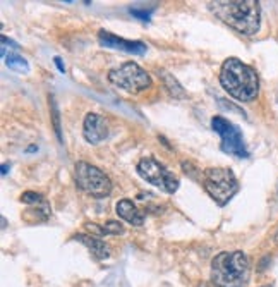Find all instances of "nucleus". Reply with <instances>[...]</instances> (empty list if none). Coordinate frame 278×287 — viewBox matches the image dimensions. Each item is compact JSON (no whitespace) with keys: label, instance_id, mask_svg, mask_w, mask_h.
<instances>
[{"label":"nucleus","instance_id":"1","mask_svg":"<svg viewBox=\"0 0 278 287\" xmlns=\"http://www.w3.org/2000/svg\"><path fill=\"white\" fill-rule=\"evenodd\" d=\"M208 9L222 23L229 24L232 30L246 36H252L260 31L261 11L254 0H218L210 2Z\"/></svg>","mask_w":278,"mask_h":287},{"label":"nucleus","instance_id":"2","mask_svg":"<svg viewBox=\"0 0 278 287\" xmlns=\"http://www.w3.org/2000/svg\"><path fill=\"white\" fill-rule=\"evenodd\" d=\"M220 84L232 98L239 102H252L260 93L258 72L235 57H230L222 64Z\"/></svg>","mask_w":278,"mask_h":287},{"label":"nucleus","instance_id":"3","mask_svg":"<svg viewBox=\"0 0 278 287\" xmlns=\"http://www.w3.org/2000/svg\"><path fill=\"white\" fill-rule=\"evenodd\" d=\"M249 272V258L242 251H223L211 261V280L218 287H244Z\"/></svg>","mask_w":278,"mask_h":287},{"label":"nucleus","instance_id":"4","mask_svg":"<svg viewBox=\"0 0 278 287\" xmlns=\"http://www.w3.org/2000/svg\"><path fill=\"white\" fill-rule=\"evenodd\" d=\"M203 188L216 205L225 207L233 194L239 191V182L230 169L225 167H211L206 169L201 175Z\"/></svg>","mask_w":278,"mask_h":287},{"label":"nucleus","instance_id":"5","mask_svg":"<svg viewBox=\"0 0 278 287\" xmlns=\"http://www.w3.org/2000/svg\"><path fill=\"white\" fill-rule=\"evenodd\" d=\"M74 179L79 189L94 198H105L112 193V181L98 167L88 162H77L74 167Z\"/></svg>","mask_w":278,"mask_h":287},{"label":"nucleus","instance_id":"6","mask_svg":"<svg viewBox=\"0 0 278 287\" xmlns=\"http://www.w3.org/2000/svg\"><path fill=\"white\" fill-rule=\"evenodd\" d=\"M108 81L129 93H141L151 86V78L136 62H125L108 72Z\"/></svg>","mask_w":278,"mask_h":287},{"label":"nucleus","instance_id":"7","mask_svg":"<svg viewBox=\"0 0 278 287\" xmlns=\"http://www.w3.org/2000/svg\"><path fill=\"white\" fill-rule=\"evenodd\" d=\"M138 174L163 193L173 194L179 189V179L154 157H144L138 163Z\"/></svg>","mask_w":278,"mask_h":287},{"label":"nucleus","instance_id":"8","mask_svg":"<svg viewBox=\"0 0 278 287\" xmlns=\"http://www.w3.org/2000/svg\"><path fill=\"white\" fill-rule=\"evenodd\" d=\"M211 128L222 138V151H225L229 155L239 157V159H247L249 151L246 148L244 136H242V131L235 124L227 121L225 117L216 115V117L211 119Z\"/></svg>","mask_w":278,"mask_h":287},{"label":"nucleus","instance_id":"9","mask_svg":"<svg viewBox=\"0 0 278 287\" xmlns=\"http://www.w3.org/2000/svg\"><path fill=\"white\" fill-rule=\"evenodd\" d=\"M98 42L102 47L107 48H113V50H121V52H127V53H134V55H144L148 50V47L143 42H132V40H124V38H119L115 34H112L110 31L102 30L98 33Z\"/></svg>","mask_w":278,"mask_h":287},{"label":"nucleus","instance_id":"10","mask_svg":"<svg viewBox=\"0 0 278 287\" xmlns=\"http://www.w3.org/2000/svg\"><path fill=\"white\" fill-rule=\"evenodd\" d=\"M83 134L88 143L98 144L100 141H103L108 136V124H107V121L102 115L90 112V113H86V117H84Z\"/></svg>","mask_w":278,"mask_h":287},{"label":"nucleus","instance_id":"11","mask_svg":"<svg viewBox=\"0 0 278 287\" xmlns=\"http://www.w3.org/2000/svg\"><path fill=\"white\" fill-rule=\"evenodd\" d=\"M76 241L83 242L86 248H90L91 253L94 255L96 258H102V260H105V258L110 256V248L108 244H107L105 241H102V239H98L96 236H88V234H76L74 236Z\"/></svg>","mask_w":278,"mask_h":287},{"label":"nucleus","instance_id":"12","mask_svg":"<svg viewBox=\"0 0 278 287\" xmlns=\"http://www.w3.org/2000/svg\"><path fill=\"white\" fill-rule=\"evenodd\" d=\"M117 213H119L121 219H124L125 222L132 223V225H143V222H144L143 212H139L131 200L119 201V203H117Z\"/></svg>","mask_w":278,"mask_h":287},{"label":"nucleus","instance_id":"13","mask_svg":"<svg viewBox=\"0 0 278 287\" xmlns=\"http://www.w3.org/2000/svg\"><path fill=\"white\" fill-rule=\"evenodd\" d=\"M158 76L162 78L163 84H165V88L169 90V93L172 95L173 98L182 100V98H185V96H187V95H185V91H184V88L181 86V83H179V81H177L169 71H165V69H160V71H158Z\"/></svg>","mask_w":278,"mask_h":287},{"label":"nucleus","instance_id":"14","mask_svg":"<svg viewBox=\"0 0 278 287\" xmlns=\"http://www.w3.org/2000/svg\"><path fill=\"white\" fill-rule=\"evenodd\" d=\"M5 64H7L9 69L15 72H23V74H28L30 72V65H28L26 59L17 53H5Z\"/></svg>","mask_w":278,"mask_h":287},{"label":"nucleus","instance_id":"15","mask_svg":"<svg viewBox=\"0 0 278 287\" xmlns=\"http://www.w3.org/2000/svg\"><path fill=\"white\" fill-rule=\"evenodd\" d=\"M50 100V110H52V119H53V129H55V134L59 138V141H62V131H61V113H59V107H57V102L53 98V95L48 96Z\"/></svg>","mask_w":278,"mask_h":287},{"label":"nucleus","instance_id":"16","mask_svg":"<svg viewBox=\"0 0 278 287\" xmlns=\"http://www.w3.org/2000/svg\"><path fill=\"white\" fill-rule=\"evenodd\" d=\"M103 232L105 236H119L124 234V227H122L121 222H115V220H108L107 223H103Z\"/></svg>","mask_w":278,"mask_h":287},{"label":"nucleus","instance_id":"17","mask_svg":"<svg viewBox=\"0 0 278 287\" xmlns=\"http://www.w3.org/2000/svg\"><path fill=\"white\" fill-rule=\"evenodd\" d=\"M21 201L26 205H40L45 201V198L42 196L40 193H33V191H26V193H23V196H21Z\"/></svg>","mask_w":278,"mask_h":287},{"label":"nucleus","instance_id":"18","mask_svg":"<svg viewBox=\"0 0 278 287\" xmlns=\"http://www.w3.org/2000/svg\"><path fill=\"white\" fill-rule=\"evenodd\" d=\"M182 169H184V172H185V174H187L191 179H194V181H198V179H200L201 170L196 169V167L192 165L191 162H185V160H184V162H182Z\"/></svg>","mask_w":278,"mask_h":287},{"label":"nucleus","instance_id":"19","mask_svg":"<svg viewBox=\"0 0 278 287\" xmlns=\"http://www.w3.org/2000/svg\"><path fill=\"white\" fill-rule=\"evenodd\" d=\"M129 12H131V16L138 17L139 21H146V23L151 17V11H144V9H129Z\"/></svg>","mask_w":278,"mask_h":287},{"label":"nucleus","instance_id":"20","mask_svg":"<svg viewBox=\"0 0 278 287\" xmlns=\"http://www.w3.org/2000/svg\"><path fill=\"white\" fill-rule=\"evenodd\" d=\"M53 62H55V65H57V69H59V71H61V72H65V65L62 64L61 57H55V59H53Z\"/></svg>","mask_w":278,"mask_h":287},{"label":"nucleus","instance_id":"21","mask_svg":"<svg viewBox=\"0 0 278 287\" xmlns=\"http://www.w3.org/2000/svg\"><path fill=\"white\" fill-rule=\"evenodd\" d=\"M2 45H11L12 47V48H19V47H17V43H14V42H12V40H7V36H2Z\"/></svg>","mask_w":278,"mask_h":287},{"label":"nucleus","instance_id":"22","mask_svg":"<svg viewBox=\"0 0 278 287\" xmlns=\"http://www.w3.org/2000/svg\"><path fill=\"white\" fill-rule=\"evenodd\" d=\"M36 150H38V148L34 146V144H31V146H28V150H26V151H28V153H30V151H36Z\"/></svg>","mask_w":278,"mask_h":287},{"label":"nucleus","instance_id":"23","mask_svg":"<svg viewBox=\"0 0 278 287\" xmlns=\"http://www.w3.org/2000/svg\"><path fill=\"white\" fill-rule=\"evenodd\" d=\"M7 169H9L7 165H2V175H5V174H7Z\"/></svg>","mask_w":278,"mask_h":287},{"label":"nucleus","instance_id":"24","mask_svg":"<svg viewBox=\"0 0 278 287\" xmlns=\"http://www.w3.org/2000/svg\"><path fill=\"white\" fill-rule=\"evenodd\" d=\"M273 239H275V242H277V244H278V229H277V232H275Z\"/></svg>","mask_w":278,"mask_h":287},{"label":"nucleus","instance_id":"25","mask_svg":"<svg viewBox=\"0 0 278 287\" xmlns=\"http://www.w3.org/2000/svg\"><path fill=\"white\" fill-rule=\"evenodd\" d=\"M277 102H278V90H277Z\"/></svg>","mask_w":278,"mask_h":287}]
</instances>
